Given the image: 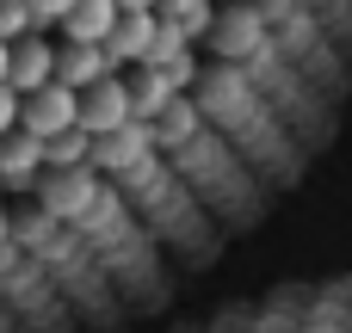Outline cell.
Wrapping results in <instances>:
<instances>
[{"instance_id":"cell-1","label":"cell","mask_w":352,"mask_h":333,"mask_svg":"<svg viewBox=\"0 0 352 333\" xmlns=\"http://www.w3.org/2000/svg\"><path fill=\"white\" fill-rule=\"evenodd\" d=\"M80 124V93L68 87V80H43L37 93H19V130L25 136H62V130H74Z\"/></svg>"},{"instance_id":"cell-2","label":"cell","mask_w":352,"mask_h":333,"mask_svg":"<svg viewBox=\"0 0 352 333\" xmlns=\"http://www.w3.org/2000/svg\"><path fill=\"white\" fill-rule=\"evenodd\" d=\"M136 117V105H130V80H118V74H105V80H93V87H80V130L99 142V136H111V130H124Z\"/></svg>"},{"instance_id":"cell-3","label":"cell","mask_w":352,"mask_h":333,"mask_svg":"<svg viewBox=\"0 0 352 333\" xmlns=\"http://www.w3.org/2000/svg\"><path fill=\"white\" fill-rule=\"evenodd\" d=\"M43 80H56V43H43V31H25V37L12 43L6 87H12V93H37Z\"/></svg>"},{"instance_id":"cell-4","label":"cell","mask_w":352,"mask_h":333,"mask_svg":"<svg viewBox=\"0 0 352 333\" xmlns=\"http://www.w3.org/2000/svg\"><path fill=\"white\" fill-rule=\"evenodd\" d=\"M148 43H155V12H118V25H111V37H105L111 62H118V68H142V62H148Z\"/></svg>"},{"instance_id":"cell-5","label":"cell","mask_w":352,"mask_h":333,"mask_svg":"<svg viewBox=\"0 0 352 333\" xmlns=\"http://www.w3.org/2000/svg\"><path fill=\"white\" fill-rule=\"evenodd\" d=\"M111 68H118V62H111L105 43H68V49H56V80H68L74 93L93 87V80H105Z\"/></svg>"},{"instance_id":"cell-6","label":"cell","mask_w":352,"mask_h":333,"mask_svg":"<svg viewBox=\"0 0 352 333\" xmlns=\"http://www.w3.org/2000/svg\"><path fill=\"white\" fill-rule=\"evenodd\" d=\"M37 167H43V142L25 130H6L0 136V185H31Z\"/></svg>"},{"instance_id":"cell-7","label":"cell","mask_w":352,"mask_h":333,"mask_svg":"<svg viewBox=\"0 0 352 333\" xmlns=\"http://www.w3.org/2000/svg\"><path fill=\"white\" fill-rule=\"evenodd\" d=\"M118 0H74L68 6V19H62V31H68V43H105L111 37V25H118Z\"/></svg>"},{"instance_id":"cell-8","label":"cell","mask_w":352,"mask_h":333,"mask_svg":"<svg viewBox=\"0 0 352 333\" xmlns=\"http://www.w3.org/2000/svg\"><path fill=\"white\" fill-rule=\"evenodd\" d=\"M93 154V136L74 124V130H62V136H43V167H80Z\"/></svg>"},{"instance_id":"cell-9","label":"cell","mask_w":352,"mask_h":333,"mask_svg":"<svg viewBox=\"0 0 352 333\" xmlns=\"http://www.w3.org/2000/svg\"><path fill=\"white\" fill-rule=\"evenodd\" d=\"M25 31H37V19H31V0H0V43H19Z\"/></svg>"},{"instance_id":"cell-10","label":"cell","mask_w":352,"mask_h":333,"mask_svg":"<svg viewBox=\"0 0 352 333\" xmlns=\"http://www.w3.org/2000/svg\"><path fill=\"white\" fill-rule=\"evenodd\" d=\"M155 12H167V19H179V25L192 31V37H198V31L210 25V0H161Z\"/></svg>"},{"instance_id":"cell-11","label":"cell","mask_w":352,"mask_h":333,"mask_svg":"<svg viewBox=\"0 0 352 333\" xmlns=\"http://www.w3.org/2000/svg\"><path fill=\"white\" fill-rule=\"evenodd\" d=\"M68 6H74V0H31V19H37V31H43V25H62V19H68Z\"/></svg>"},{"instance_id":"cell-12","label":"cell","mask_w":352,"mask_h":333,"mask_svg":"<svg viewBox=\"0 0 352 333\" xmlns=\"http://www.w3.org/2000/svg\"><path fill=\"white\" fill-rule=\"evenodd\" d=\"M6 130H19V93L0 80V136H6Z\"/></svg>"},{"instance_id":"cell-13","label":"cell","mask_w":352,"mask_h":333,"mask_svg":"<svg viewBox=\"0 0 352 333\" xmlns=\"http://www.w3.org/2000/svg\"><path fill=\"white\" fill-rule=\"evenodd\" d=\"M118 6H124V12H155L161 0H118Z\"/></svg>"},{"instance_id":"cell-14","label":"cell","mask_w":352,"mask_h":333,"mask_svg":"<svg viewBox=\"0 0 352 333\" xmlns=\"http://www.w3.org/2000/svg\"><path fill=\"white\" fill-rule=\"evenodd\" d=\"M6 68H12V43H0V80H6Z\"/></svg>"}]
</instances>
